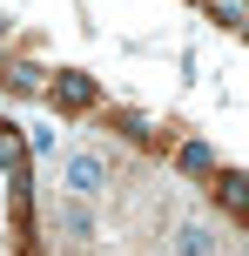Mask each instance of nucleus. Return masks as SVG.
<instances>
[{
	"label": "nucleus",
	"mask_w": 249,
	"mask_h": 256,
	"mask_svg": "<svg viewBox=\"0 0 249 256\" xmlns=\"http://www.w3.org/2000/svg\"><path fill=\"white\" fill-rule=\"evenodd\" d=\"M54 222H61L74 243H94V209H88V202H61V209H54Z\"/></svg>",
	"instance_id": "f257e3e1"
},
{
	"label": "nucleus",
	"mask_w": 249,
	"mask_h": 256,
	"mask_svg": "<svg viewBox=\"0 0 249 256\" xmlns=\"http://www.w3.org/2000/svg\"><path fill=\"white\" fill-rule=\"evenodd\" d=\"M54 102H61V108H88L94 102V81L88 74H54Z\"/></svg>",
	"instance_id": "f03ea898"
},
{
	"label": "nucleus",
	"mask_w": 249,
	"mask_h": 256,
	"mask_svg": "<svg viewBox=\"0 0 249 256\" xmlns=\"http://www.w3.org/2000/svg\"><path fill=\"white\" fill-rule=\"evenodd\" d=\"M67 182H74V196H101V162L94 155H74L67 162Z\"/></svg>",
	"instance_id": "7ed1b4c3"
},
{
	"label": "nucleus",
	"mask_w": 249,
	"mask_h": 256,
	"mask_svg": "<svg viewBox=\"0 0 249 256\" xmlns=\"http://www.w3.org/2000/svg\"><path fill=\"white\" fill-rule=\"evenodd\" d=\"M0 162H7V176H13V189H27V148L13 135H0Z\"/></svg>",
	"instance_id": "20e7f679"
},
{
	"label": "nucleus",
	"mask_w": 249,
	"mask_h": 256,
	"mask_svg": "<svg viewBox=\"0 0 249 256\" xmlns=\"http://www.w3.org/2000/svg\"><path fill=\"white\" fill-rule=\"evenodd\" d=\"M175 250H182V256H216V236L202 230V222H189V230H182V243H175Z\"/></svg>",
	"instance_id": "39448f33"
},
{
	"label": "nucleus",
	"mask_w": 249,
	"mask_h": 256,
	"mask_svg": "<svg viewBox=\"0 0 249 256\" xmlns=\"http://www.w3.org/2000/svg\"><path fill=\"white\" fill-rule=\"evenodd\" d=\"M216 196H223V209H249V176H223Z\"/></svg>",
	"instance_id": "423d86ee"
},
{
	"label": "nucleus",
	"mask_w": 249,
	"mask_h": 256,
	"mask_svg": "<svg viewBox=\"0 0 249 256\" xmlns=\"http://www.w3.org/2000/svg\"><path fill=\"white\" fill-rule=\"evenodd\" d=\"M175 162H182L189 176H209V168H216V155L202 148V142H182V155H175Z\"/></svg>",
	"instance_id": "0eeeda50"
},
{
	"label": "nucleus",
	"mask_w": 249,
	"mask_h": 256,
	"mask_svg": "<svg viewBox=\"0 0 249 256\" xmlns=\"http://www.w3.org/2000/svg\"><path fill=\"white\" fill-rule=\"evenodd\" d=\"M7 88H13V94H34L40 74H34V68H7Z\"/></svg>",
	"instance_id": "6e6552de"
},
{
	"label": "nucleus",
	"mask_w": 249,
	"mask_h": 256,
	"mask_svg": "<svg viewBox=\"0 0 249 256\" xmlns=\"http://www.w3.org/2000/svg\"><path fill=\"white\" fill-rule=\"evenodd\" d=\"M216 14H223V20H249V14H243V0H216Z\"/></svg>",
	"instance_id": "1a4fd4ad"
},
{
	"label": "nucleus",
	"mask_w": 249,
	"mask_h": 256,
	"mask_svg": "<svg viewBox=\"0 0 249 256\" xmlns=\"http://www.w3.org/2000/svg\"><path fill=\"white\" fill-rule=\"evenodd\" d=\"M243 34H249V20H243Z\"/></svg>",
	"instance_id": "9d476101"
}]
</instances>
